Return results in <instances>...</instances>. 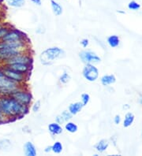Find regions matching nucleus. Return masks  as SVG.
Returning a JSON list of instances; mask_svg holds the SVG:
<instances>
[{
	"mask_svg": "<svg viewBox=\"0 0 142 156\" xmlns=\"http://www.w3.org/2000/svg\"><path fill=\"white\" fill-rule=\"evenodd\" d=\"M128 8H129V10L136 11V10H138L140 9V5L138 2H137L136 1H131L128 4Z\"/></svg>",
	"mask_w": 142,
	"mask_h": 156,
	"instance_id": "nucleus-26",
	"label": "nucleus"
},
{
	"mask_svg": "<svg viewBox=\"0 0 142 156\" xmlns=\"http://www.w3.org/2000/svg\"><path fill=\"white\" fill-rule=\"evenodd\" d=\"M70 79H71V77H70V75L67 72H64L63 74L61 75L60 77H59V82H60L61 84H67L69 81H70Z\"/></svg>",
	"mask_w": 142,
	"mask_h": 156,
	"instance_id": "nucleus-25",
	"label": "nucleus"
},
{
	"mask_svg": "<svg viewBox=\"0 0 142 156\" xmlns=\"http://www.w3.org/2000/svg\"><path fill=\"white\" fill-rule=\"evenodd\" d=\"M83 107L84 105L82 104V102H76V103H70L68 107V111H70V113L72 114L73 116H74L79 112H81Z\"/></svg>",
	"mask_w": 142,
	"mask_h": 156,
	"instance_id": "nucleus-14",
	"label": "nucleus"
},
{
	"mask_svg": "<svg viewBox=\"0 0 142 156\" xmlns=\"http://www.w3.org/2000/svg\"><path fill=\"white\" fill-rule=\"evenodd\" d=\"M116 81V77L115 75L113 74H109V75H104L101 77L100 82L101 84L104 86H107L110 84L115 83Z\"/></svg>",
	"mask_w": 142,
	"mask_h": 156,
	"instance_id": "nucleus-17",
	"label": "nucleus"
},
{
	"mask_svg": "<svg viewBox=\"0 0 142 156\" xmlns=\"http://www.w3.org/2000/svg\"><path fill=\"white\" fill-rule=\"evenodd\" d=\"M31 2L33 4H35L36 6H41L42 5V1L41 0H30Z\"/></svg>",
	"mask_w": 142,
	"mask_h": 156,
	"instance_id": "nucleus-33",
	"label": "nucleus"
},
{
	"mask_svg": "<svg viewBox=\"0 0 142 156\" xmlns=\"http://www.w3.org/2000/svg\"><path fill=\"white\" fill-rule=\"evenodd\" d=\"M13 63H21V64H28V65H32L33 63V58L32 57L30 51H28L21 52L17 55L13 56L11 58L6 62L3 65H7V64H13Z\"/></svg>",
	"mask_w": 142,
	"mask_h": 156,
	"instance_id": "nucleus-7",
	"label": "nucleus"
},
{
	"mask_svg": "<svg viewBox=\"0 0 142 156\" xmlns=\"http://www.w3.org/2000/svg\"><path fill=\"white\" fill-rule=\"evenodd\" d=\"M63 150V144L60 141H56L51 145V151H53L55 154H60Z\"/></svg>",
	"mask_w": 142,
	"mask_h": 156,
	"instance_id": "nucleus-22",
	"label": "nucleus"
},
{
	"mask_svg": "<svg viewBox=\"0 0 142 156\" xmlns=\"http://www.w3.org/2000/svg\"><path fill=\"white\" fill-rule=\"evenodd\" d=\"M24 153H25V155L26 156H36L37 154V151H36V148L35 145L30 142V141H28L24 144Z\"/></svg>",
	"mask_w": 142,
	"mask_h": 156,
	"instance_id": "nucleus-12",
	"label": "nucleus"
},
{
	"mask_svg": "<svg viewBox=\"0 0 142 156\" xmlns=\"http://www.w3.org/2000/svg\"><path fill=\"white\" fill-rule=\"evenodd\" d=\"M65 129L68 133H74L78 130V127L74 122L69 121V122H66V124H65Z\"/></svg>",
	"mask_w": 142,
	"mask_h": 156,
	"instance_id": "nucleus-21",
	"label": "nucleus"
},
{
	"mask_svg": "<svg viewBox=\"0 0 142 156\" xmlns=\"http://www.w3.org/2000/svg\"><path fill=\"white\" fill-rule=\"evenodd\" d=\"M25 85V84H24ZM24 85L19 87L18 88L15 89L10 94V96L14 99L21 103V104L30 107V104L32 101V95L31 91L28 88Z\"/></svg>",
	"mask_w": 142,
	"mask_h": 156,
	"instance_id": "nucleus-3",
	"label": "nucleus"
},
{
	"mask_svg": "<svg viewBox=\"0 0 142 156\" xmlns=\"http://www.w3.org/2000/svg\"><path fill=\"white\" fill-rule=\"evenodd\" d=\"M140 103H141V105H142V95H140Z\"/></svg>",
	"mask_w": 142,
	"mask_h": 156,
	"instance_id": "nucleus-37",
	"label": "nucleus"
},
{
	"mask_svg": "<svg viewBox=\"0 0 142 156\" xmlns=\"http://www.w3.org/2000/svg\"><path fill=\"white\" fill-rule=\"evenodd\" d=\"M0 109L6 122L21 119L29 111V107L18 103L10 95H0Z\"/></svg>",
	"mask_w": 142,
	"mask_h": 156,
	"instance_id": "nucleus-1",
	"label": "nucleus"
},
{
	"mask_svg": "<svg viewBox=\"0 0 142 156\" xmlns=\"http://www.w3.org/2000/svg\"><path fill=\"white\" fill-rule=\"evenodd\" d=\"M13 27H12L11 25H9V23L6 22V24L0 28V40H2V39L4 38V36H6V33L9 32L10 29H12Z\"/></svg>",
	"mask_w": 142,
	"mask_h": 156,
	"instance_id": "nucleus-23",
	"label": "nucleus"
},
{
	"mask_svg": "<svg viewBox=\"0 0 142 156\" xmlns=\"http://www.w3.org/2000/svg\"><path fill=\"white\" fill-rule=\"evenodd\" d=\"M108 146H109V141L107 140L103 139L99 141L95 145V149L100 153L104 152L107 149Z\"/></svg>",
	"mask_w": 142,
	"mask_h": 156,
	"instance_id": "nucleus-16",
	"label": "nucleus"
},
{
	"mask_svg": "<svg viewBox=\"0 0 142 156\" xmlns=\"http://www.w3.org/2000/svg\"><path fill=\"white\" fill-rule=\"evenodd\" d=\"M73 118V115L70 113L69 111H64L63 112L61 113L59 115H57L56 118H55V122L57 123L62 124L66 123V122H69L70 120H71V118Z\"/></svg>",
	"mask_w": 142,
	"mask_h": 156,
	"instance_id": "nucleus-11",
	"label": "nucleus"
},
{
	"mask_svg": "<svg viewBox=\"0 0 142 156\" xmlns=\"http://www.w3.org/2000/svg\"><path fill=\"white\" fill-rule=\"evenodd\" d=\"M10 147H11V142L9 140H0V150L5 151L6 149L10 148Z\"/></svg>",
	"mask_w": 142,
	"mask_h": 156,
	"instance_id": "nucleus-24",
	"label": "nucleus"
},
{
	"mask_svg": "<svg viewBox=\"0 0 142 156\" xmlns=\"http://www.w3.org/2000/svg\"><path fill=\"white\" fill-rule=\"evenodd\" d=\"M2 66V69H3L4 76L9 78V80H11L12 81L15 82L18 84H25V83L28 80V78H29L30 75L24 74V73H21L12 70L10 69L6 68L3 66Z\"/></svg>",
	"mask_w": 142,
	"mask_h": 156,
	"instance_id": "nucleus-5",
	"label": "nucleus"
},
{
	"mask_svg": "<svg viewBox=\"0 0 142 156\" xmlns=\"http://www.w3.org/2000/svg\"><path fill=\"white\" fill-rule=\"evenodd\" d=\"M80 44H81V45H82L84 48H87L89 44V40H88V39H82V40H81Z\"/></svg>",
	"mask_w": 142,
	"mask_h": 156,
	"instance_id": "nucleus-30",
	"label": "nucleus"
},
{
	"mask_svg": "<svg viewBox=\"0 0 142 156\" xmlns=\"http://www.w3.org/2000/svg\"><path fill=\"white\" fill-rule=\"evenodd\" d=\"M107 44L111 48H117L120 44L119 37L116 35H112L107 38Z\"/></svg>",
	"mask_w": 142,
	"mask_h": 156,
	"instance_id": "nucleus-19",
	"label": "nucleus"
},
{
	"mask_svg": "<svg viewBox=\"0 0 142 156\" xmlns=\"http://www.w3.org/2000/svg\"><path fill=\"white\" fill-rule=\"evenodd\" d=\"M51 7L55 16H60L63 12V8L59 2L55 0H51Z\"/></svg>",
	"mask_w": 142,
	"mask_h": 156,
	"instance_id": "nucleus-15",
	"label": "nucleus"
},
{
	"mask_svg": "<svg viewBox=\"0 0 142 156\" xmlns=\"http://www.w3.org/2000/svg\"><path fill=\"white\" fill-rule=\"evenodd\" d=\"M79 58L85 64H98L101 58L92 51H82L79 53Z\"/></svg>",
	"mask_w": 142,
	"mask_h": 156,
	"instance_id": "nucleus-9",
	"label": "nucleus"
},
{
	"mask_svg": "<svg viewBox=\"0 0 142 156\" xmlns=\"http://www.w3.org/2000/svg\"><path fill=\"white\" fill-rule=\"evenodd\" d=\"M134 115L133 113H127L125 115V119H124V122H123V126L125 128H128L134 122Z\"/></svg>",
	"mask_w": 142,
	"mask_h": 156,
	"instance_id": "nucleus-20",
	"label": "nucleus"
},
{
	"mask_svg": "<svg viewBox=\"0 0 142 156\" xmlns=\"http://www.w3.org/2000/svg\"><path fill=\"white\" fill-rule=\"evenodd\" d=\"M141 136H142V130H141Z\"/></svg>",
	"mask_w": 142,
	"mask_h": 156,
	"instance_id": "nucleus-38",
	"label": "nucleus"
},
{
	"mask_svg": "<svg viewBox=\"0 0 142 156\" xmlns=\"http://www.w3.org/2000/svg\"><path fill=\"white\" fill-rule=\"evenodd\" d=\"M5 24H6V22H5V21H0V28H1V27H2V26H3V25H5Z\"/></svg>",
	"mask_w": 142,
	"mask_h": 156,
	"instance_id": "nucleus-36",
	"label": "nucleus"
},
{
	"mask_svg": "<svg viewBox=\"0 0 142 156\" xmlns=\"http://www.w3.org/2000/svg\"><path fill=\"white\" fill-rule=\"evenodd\" d=\"M48 131H49V133L51 135H59V134L63 133V129L60 124L57 123L55 122L49 124V126H48Z\"/></svg>",
	"mask_w": 142,
	"mask_h": 156,
	"instance_id": "nucleus-13",
	"label": "nucleus"
},
{
	"mask_svg": "<svg viewBox=\"0 0 142 156\" xmlns=\"http://www.w3.org/2000/svg\"><path fill=\"white\" fill-rule=\"evenodd\" d=\"M114 122H115V123L116 124V125H118V124L120 123V122H121V118H120L119 115H115V118H114Z\"/></svg>",
	"mask_w": 142,
	"mask_h": 156,
	"instance_id": "nucleus-32",
	"label": "nucleus"
},
{
	"mask_svg": "<svg viewBox=\"0 0 142 156\" xmlns=\"http://www.w3.org/2000/svg\"><path fill=\"white\" fill-rule=\"evenodd\" d=\"M6 18V13L4 10V8H0V21H2Z\"/></svg>",
	"mask_w": 142,
	"mask_h": 156,
	"instance_id": "nucleus-29",
	"label": "nucleus"
},
{
	"mask_svg": "<svg viewBox=\"0 0 142 156\" xmlns=\"http://www.w3.org/2000/svg\"><path fill=\"white\" fill-rule=\"evenodd\" d=\"M44 151H45L46 153H49L51 151V146H47L46 147L45 149H44Z\"/></svg>",
	"mask_w": 142,
	"mask_h": 156,
	"instance_id": "nucleus-34",
	"label": "nucleus"
},
{
	"mask_svg": "<svg viewBox=\"0 0 142 156\" xmlns=\"http://www.w3.org/2000/svg\"><path fill=\"white\" fill-rule=\"evenodd\" d=\"M2 40L4 41H25V42L30 43V40L25 33L19 29L12 28L10 30L6 33Z\"/></svg>",
	"mask_w": 142,
	"mask_h": 156,
	"instance_id": "nucleus-6",
	"label": "nucleus"
},
{
	"mask_svg": "<svg viewBox=\"0 0 142 156\" xmlns=\"http://www.w3.org/2000/svg\"><path fill=\"white\" fill-rule=\"evenodd\" d=\"M64 50L59 47H52L47 48L42 51L40 55V61L42 65L49 66L51 65L55 61L59 58L65 57Z\"/></svg>",
	"mask_w": 142,
	"mask_h": 156,
	"instance_id": "nucleus-2",
	"label": "nucleus"
},
{
	"mask_svg": "<svg viewBox=\"0 0 142 156\" xmlns=\"http://www.w3.org/2000/svg\"><path fill=\"white\" fill-rule=\"evenodd\" d=\"M40 107H41V101L40 100L36 101V102L33 103V105L32 106V112H34V113L38 112V111H40Z\"/></svg>",
	"mask_w": 142,
	"mask_h": 156,
	"instance_id": "nucleus-28",
	"label": "nucleus"
},
{
	"mask_svg": "<svg viewBox=\"0 0 142 156\" xmlns=\"http://www.w3.org/2000/svg\"><path fill=\"white\" fill-rule=\"evenodd\" d=\"M3 66L9 68L12 70L17 71L18 73H21L24 74L30 75L31 70L32 69V65L28 64H21V63H13V64H7V65H2Z\"/></svg>",
	"mask_w": 142,
	"mask_h": 156,
	"instance_id": "nucleus-10",
	"label": "nucleus"
},
{
	"mask_svg": "<svg viewBox=\"0 0 142 156\" xmlns=\"http://www.w3.org/2000/svg\"><path fill=\"white\" fill-rule=\"evenodd\" d=\"M90 101V95L88 93H83L81 96V102L82 103V104L84 105V107L86 106V105L89 103V102Z\"/></svg>",
	"mask_w": 142,
	"mask_h": 156,
	"instance_id": "nucleus-27",
	"label": "nucleus"
},
{
	"mask_svg": "<svg viewBox=\"0 0 142 156\" xmlns=\"http://www.w3.org/2000/svg\"><path fill=\"white\" fill-rule=\"evenodd\" d=\"M99 69L94 64H85L82 69V76L89 82H94L99 77Z\"/></svg>",
	"mask_w": 142,
	"mask_h": 156,
	"instance_id": "nucleus-8",
	"label": "nucleus"
},
{
	"mask_svg": "<svg viewBox=\"0 0 142 156\" xmlns=\"http://www.w3.org/2000/svg\"><path fill=\"white\" fill-rule=\"evenodd\" d=\"M24 84H18L6 76L0 77V95H10L13 91Z\"/></svg>",
	"mask_w": 142,
	"mask_h": 156,
	"instance_id": "nucleus-4",
	"label": "nucleus"
},
{
	"mask_svg": "<svg viewBox=\"0 0 142 156\" xmlns=\"http://www.w3.org/2000/svg\"><path fill=\"white\" fill-rule=\"evenodd\" d=\"M5 2L10 7L21 8L25 4V0H5Z\"/></svg>",
	"mask_w": 142,
	"mask_h": 156,
	"instance_id": "nucleus-18",
	"label": "nucleus"
},
{
	"mask_svg": "<svg viewBox=\"0 0 142 156\" xmlns=\"http://www.w3.org/2000/svg\"><path fill=\"white\" fill-rule=\"evenodd\" d=\"M2 76H4V73H3V69H2V66L0 65V77Z\"/></svg>",
	"mask_w": 142,
	"mask_h": 156,
	"instance_id": "nucleus-35",
	"label": "nucleus"
},
{
	"mask_svg": "<svg viewBox=\"0 0 142 156\" xmlns=\"http://www.w3.org/2000/svg\"><path fill=\"white\" fill-rule=\"evenodd\" d=\"M6 120L5 117L3 116V114H2V111H1V109H0V124H3V123H6Z\"/></svg>",
	"mask_w": 142,
	"mask_h": 156,
	"instance_id": "nucleus-31",
	"label": "nucleus"
}]
</instances>
